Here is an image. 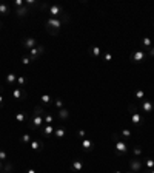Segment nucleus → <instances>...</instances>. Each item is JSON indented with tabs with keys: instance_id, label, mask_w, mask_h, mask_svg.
I'll list each match as a JSON object with an SVG mask.
<instances>
[{
	"instance_id": "nucleus-1",
	"label": "nucleus",
	"mask_w": 154,
	"mask_h": 173,
	"mask_svg": "<svg viewBox=\"0 0 154 173\" xmlns=\"http://www.w3.org/2000/svg\"><path fill=\"white\" fill-rule=\"evenodd\" d=\"M69 20V17L65 14L63 17H60V19H54V17H49V19L46 20V25H45V28H46V31L52 36H57L59 31L62 30V26L65 25V22Z\"/></svg>"
},
{
	"instance_id": "nucleus-2",
	"label": "nucleus",
	"mask_w": 154,
	"mask_h": 173,
	"mask_svg": "<svg viewBox=\"0 0 154 173\" xmlns=\"http://www.w3.org/2000/svg\"><path fill=\"white\" fill-rule=\"evenodd\" d=\"M113 141H114V154L116 156H123V154L128 153V144L126 141L120 139L119 134H113Z\"/></svg>"
},
{
	"instance_id": "nucleus-3",
	"label": "nucleus",
	"mask_w": 154,
	"mask_h": 173,
	"mask_svg": "<svg viewBox=\"0 0 154 173\" xmlns=\"http://www.w3.org/2000/svg\"><path fill=\"white\" fill-rule=\"evenodd\" d=\"M128 113L131 114V124L133 125H136V127H140V125H143V122H145V119L137 113V107H136L134 104H130L128 105Z\"/></svg>"
},
{
	"instance_id": "nucleus-4",
	"label": "nucleus",
	"mask_w": 154,
	"mask_h": 173,
	"mask_svg": "<svg viewBox=\"0 0 154 173\" xmlns=\"http://www.w3.org/2000/svg\"><path fill=\"white\" fill-rule=\"evenodd\" d=\"M45 125V121H43V114H32L31 119H28V127L31 130H37V128H42Z\"/></svg>"
},
{
	"instance_id": "nucleus-5",
	"label": "nucleus",
	"mask_w": 154,
	"mask_h": 173,
	"mask_svg": "<svg viewBox=\"0 0 154 173\" xmlns=\"http://www.w3.org/2000/svg\"><path fill=\"white\" fill-rule=\"evenodd\" d=\"M49 16L54 17V19H60V17L65 16V10H63V6L62 5H51L49 6Z\"/></svg>"
},
{
	"instance_id": "nucleus-6",
	"label": "nucleus",
	"mask_w": 154,
	"mask_h": 173,
	"mask_svg": "<svg viewBox=\"0 0 154 173\" xmlns=\"http://www.w3.org/2000/svg\"><path fill=\"white\" fill-rule=\"evenodd\" d=\"M145 59H147V53L143 50H136L131 54V62H134V63H142Z\"/></svg>"
},
{
	"instance_id": "nucleus-7",
	"label": "nucleus",
	"mask_w": 154,
	"mask_h": 173,
	"mask_svg": "<svg viewBox=\"0 0 154 173\" xmlns=\"http://www.w3.org/2000/svg\"><path fill=\"white\" fill-rule=\"evenodd\" d=\"M28 53H29L31 60H37V59L42 56V54L45 53V47H43V45H37V47L32 48V50H29Z\"/></svg>"
},
{
	"instance_id": "nucleus-8",
	"label": "nucleus",
	"mask_w": 154,
	"mask_h": 173,
	"mask_svg": "<svg viewBox=\"0 0 154 173\" xmlns=\"http://www.w3.org/2000/svg\"><path fill=\"white\" fill-rule=\"evenodd\" d=\"M140 108H142V111H145V113H151L154 110V104L151 102V99H142Z\"/></svg>"
},
{
	"instance_id": "nucleus-9",
	"label": "nucleus",
	"mask_w": 154,
	"mask_h": 173,
	"mask_svg": "<svg viewBox=\"0 0 154 173\" xmlns=\"http://www.w3.org/2000/svg\"><path fill=\"white\" fill-rule=\"evenodd\" d=\"M130 167H131V172L140 173L142 169H143V162H142L140 159H131V161H130Z\"/></svg>"
},
{
	"instance_id": "nucleus-10",
	"label": "nucleus",
	"mask_w": 154,
	"mask_h": 173,
	"mask_svg": "<svg viewBox=\"0 0 154 173\" xmlns=\"http://www.w3.org/2000/svg\"><path fill=\"white\" fill-rule=\"evenodd\" d=\"M22 45L29 51V50H32V48L37 47V39H35V37H26V39L22 40Z\"/></svg>"
},
{
	"instance_id": "nucleus-11",
	"label": "nucleus",
	"mask_w": 154,
	"mask_h": 173,
	"mask_svg": "<svg viewBox=\"0 0 154 173\" xmlns=\"http://www.w3.org/2000/svg\"><path fill=\"white\" fill-rule=\"evenodd\" d=\"M13 97L17 99V101H22V99L26 97V91H25L23 88H20V87H15L14 91H13Z\"/></svg>"
},
{
	"instance_id": "nucleus-12",
	"label": "nucleus",
	"mask_w": 154,
	"mask_h": 173,
	"mask_svg": "<svg viewBox=\"0 0 154 173\" xmlns=\"http://www.w3.org/2000/svg\"><path fill=\"white\" fill-rule=\"evenodd\" d=\"M82 148H83L85 151H93V150H94V142H93L91 139H88V138L82 139Z\"/></svg>"
},
{
	"instance_id": "nucleus-13",
	"label": "nucleus",
	"mask_w": 154,
	"mask_h": 173,
	"mask_svg": "<svg viewBox=\"0 0 154 173\" xmlns=\"http://www.w3.org/2000/svg\"><path fill=\"white\" fill-rule=\"evenodd\" d=\"M42 134L43 136H46V138H49V136H54V125H46L45 124L43 127H42Z\"/></svg>"
},
{
	"instance_id": "nucleus-14",
	"label": "nucleus",
	"mask_w": 154,
	"mask_h": 173,
	"mask_svg": "<svg viewBox=\"0 0 154 173\" xmlns=\"http://www.w3.org/2000/svg\"><path fill=\"white\" fill-rule=\"evenodd\" d=\"M29 147H31L34 151H40V150H43V142H42L40 139H34V141L29 142Z\"/></svg>"
},
{
	"instance_id": "nucleus-15",
	"label": "nucleus",
	"mask_w": 154,
	"mask_h": 173,
	"mask_svg": "<svg viewBox=\"0 0 154 173\" xmlns=\"http://www.w3.org/2000/svg\"><path fill=\"white\" fill-rule=\"evenodd\" d=\"M65 134H66V128L63 125H59L57 128H54V136H56L57 139H62Z\"/></svg>"
},
{
	"instance_id": "nucleus-16",
	"label": "nucleus",
	"mask_w": 154,
	"mask_h": 173,
	"mask_svg": "<svg viewBox=\"0 0 154 173\" xmlns=\"http://www.w3.org/2000/svg\"><path fill=\"white\" fill-rule=\"evenodd\" d=\"M28 14H29V8L26 5H23V6H20V8H17V10H15V16L17 17H25Z\"/></svg>"
},
{
	"instance_id": "nucleus-17",
	"label": "nucleus",
	"mask_w": 154,
	"mask_h": 173,
	"mask_svg": "<svg viewBox=\"0 0 154 173\" xmlns=\"http://www.w3.org/2000/svg\"><path fill=\"white\" fill-rule=\"evenodd\" d=\"M88 53L91 54V56H94V57H100L102 54H103L100 47H89V48H88Z\"/></svg>"
},
{
	"instance_id": "nucleus-18",
	"label": "nucleus",
	"mask_w": 154,
	"mask_h": 173,
	"mask_svg": "<svg viewBox=\"0 0 154 173\" xmlns=\"http://www.w3.org/2000/svg\"><path fill=\"white\" fill-rule=\"evenodd\" d=\"M57 116H59L60 121H65V119L69 117V111L66 110V108H60V110H57Z\"/></svg>"
},
{
	"instance_id": "nucleus-19",
	"label": "nucleus",
	"mask_w": 154,
	"mask_h": 173,
	"mask_svg": "<svg viewBox=\"0 0 154 173\" xmlns=\"http://www.w3.org/2000/svg\"><path fill=\"white\" fill-rule=\"evenodd\" d=\"M72 170L82 172L83 170V161H80V159H74V161H72Z\"/></svg>"
},
{
	"instance_id": "nucleus-20",
	"label": "nucleus",
	"mask_w": 154,
	"mask_h": 173,
	"mask_svg": "<svg viewBox=\"0 0 154 173\" xmlns=\"http://www.w3.org/2000/svg\"><path fill=\"white\" fill-rule=\"evenodd\" d=\"M151 47H153L151 37H143V39H142V50L145 51V50H148V48H151Z\"/></svg>"
},
{
	"instance_id": "nucleus-21",
	"label": "nucleus",
	"mask_w": 154,
	"mask_h": 173,
	"mask_svg": "<svg viewBox=\"0 0 154 173\" xmlns=\"http://www.w3.org/2000/svg\"><path fill=\"white\" fill-rule=\"evenodd\" d=\"M17 82V76L14 74V73H10V74H6V84L8 85H14Z\"/></svg>"
},
{
	"instance_id": "nucleus-22",
	"label": "nucleus",
	"mask_w": 154,
	"mask_h": 173,
	"mask_svg": "<svg viewBox=\"0 0 154 173\" xmlns=\"http://www.w3.org/2000/svg\"><path fill=\"white\" fill-rule=\"evenodd\" d=\"M51 99H52V97H51L49 94H42V96H40V102L45 104V105H52Z\"/></svg>"
},
{
	"instance_id": "nucleus-23",
	"label": "nucleus",
	"mask_w": 154,
	"mask_h": 173,
	"mask_svg": "<svg viewBox=\"0 0 154 173\" xmlns=\"http://www.w3.org/2000/svg\"><path fill=\"white\" fill-rule=\"evenodd\" d=\"M10 14V6L6 3H0V16H8Z\"/></svg>"
},
{
	"instance_id": "nucleus-24",
	"label": "nucleus",
	"mask_w": 154,
	"mask_h": 173,
	"mask_svg": "<svg viewBox=\"0 0 154 173\" xmlns=\"http://www.w3.org/2000/svg\"><path fill=\"white\" fill-rule=\"evenodd\" d=\"M43 121H45V124H46V125H52L54 117H52V114H49V113L45 111V117H43Z\"/></svg>"
},
{
	"instance_id": "nucleus-25",
	"label": "nucleus",
	"mask_w": 154,
	"mask_h": 173,
	"mask_svg": "<svg viewBox=\"0 0 154 173\" xmlns=\"http://www.w3.org/2000/svg\"><path fill=\"white\" fill-rule=\"evenodd\" d=\"M15 121L17 122H25L26 121V113H15Z\"/></svg>"
},
{
	"instance_id": "nucleus-26",
	"label": "nucleus",
	"mask_w": 154,
	"mask_h": 173,
	"mask_svg": "<svg viewBox=\"0 0 154 173\" xmlns=\"http://www.w3.org/2000/svg\"><path fill=\"white\" fill-rule=\"evenodd\" d=\"M25 84H26V77H25V76H19V77H17V87L23 88Z\"/></svg>"
},
{
	"instance_id": "nucleus-27",
	"label": "nucleus",
	"mask_w": 154,
	"mask_h": 173,
	"mask_svg": "<svg viewBox=\"0 0 154 173\" xmlns=\"http://www.w3.org/2000/svg\"><path fill=\"white\" fill-rule=\"evenodd\" d=\"M102 56H103V62H111L113 60V54L110 51H105Z\"/></svg>"
},
{
	"instance_id": "nucleus-28",
	"label": "nucleus",
	"mask_w": 154,
	"mask_h": 173,
	"mask_svg": "<svg viewBox=\"0 0 154 173\" xmlns=\"http://www.w3.org/2000/svg\"><path fill=\"white\" fill-rule=\"evenodd\" d=\"M143 164H145V166H147L150 170H153V169H154V159H151V158L145 159V162H143Z\"/></svg>"
},
{
	"instance_id": "nucleus-29",
	"label": "nucleus",
	"mask_w": 154,
	"mask_h": 173,
	"mask_svg": "<svg viewBox=\"0 0 154 173\" xmlns=\"http://www.w3.org/2000/svg\"><path fill=\"white\" fill-rule=\"evenodd\" d=\"M20 139H22V142H23V144H29V142L32 141V139H31V134H28V133H25Z\"/></svg>"
},
{
	"instance_id": "nucleus-30",
	"label": "nucleus",
	"mask_w": 154,
	"mask_h": 173,
	"mask_svg": "<svg viewBox=\"0 0 154 173\" xmlns=\"http://www.w3.org/2000/svg\"><path fill=\"white\" fill-rule=\"evenodd\" d=\"M134 96H136V99H143L145 97V91H143V90H137V91L134 93Z\"/></svg>"
},
{
	"instance_id": "nucleus-31",
	"label": "nucleus",
	"mask_w": 154,
	"mask_h": 173,
	"mask_svg": "<svg viewBox=\"0 0 154 173\" xmlns=\"http://www.w3.org/2000/svg\"><path fill=\"white\" fill-rule=\"evenodd\" d=\"M133 153H134V156H140V154H142V147L136 145V147L133 148Z\"/></svg>"
},
{
	"instance_id": "nucleus-32",
	"label": "nucleus",
	"mask_w": 154,
	"mask_h": 173,
	"mask_svg": "<svg viewBox=\"0 0 154 173\" xmlns=\"http://www.w3.org/2000/svg\"><path fill=\"white\" fill-rule=\"evenodd\" d=\"M31 62H32V60H31V57H28V56H23V57H22V65H25V67L29 65Z\"/></svg>"
},
{
	"instance_id": "nucleus-33",
	"label": "nucleus",
	"mask_w": 154,
	"mask_h": 173,
	"mask_svg": "<svg viewBox=\"0 0 154 173\" xmlns=\"http://www.w3.org/2000/svg\"><path fill=\"white\" fill-rule=\"evenodd\" d=\"M120 136H125V138H131V130L123 128V130L120 131Z\"/></svg>"
},
{
	"instance_id": "nucleus-34",
	"label": "nucleus",
	"mask_w": 154,
	"mask_h": 173,
	"mask_svg": "<svg viewBox=\"0 0 154 173\" xmlns=\"http://www.w3.org/2000/svg\"><path fill=\"white\" fill-rule=\"evenodd\" d=\"M54 105L57 107V110H60V108H63V102H62V99H60V97H57L56 101H54Z\"/></svg>"
},
{
	"instance_id": "nucleus-35",
	"label": "nucleus",
	"mask_w": 154,
	"mask_h": 173,
	"mask_svg": "<svg viewBox=\"0 0 154 173\" xmlns=\"http://www.w3.org/2000/svg\"><path fill=\"white\" fill-rule=\"evenodd\" d=\"M25 5V2L23 0H14V8L17 10V8H20V6H23Z\"/></svg>"
},
{
	"instance_id": "nucleus-36",
	"label": "nucleus",
	"mask_w": 154,
	"mask_h": 173,
	"mask_svg": "<svg viewBox=\"0 0 154 173\" xmlns=\"http://www.w3.org/2000/svg\"><path fill=\"white\" fill-rule=\"evenodd\" d=\"M85 136H86V131H85V130H79V131H77V138H79V139H85Z\"/></svg>"
},
{
	"instance_id": "nucleus-37",
	"label": "nucleus",
	"mask_w": 154,
	"mask_h": 173,
	"mask_svg": "<svg viewBox=\"0 0 154 173\" xmlns=\"http://www.w3.org/2000/svg\"><path fill=\"white\" fill-rule=\"evenodd\" d=\"M8 159V154H6V151H3V150H0V161H6Z\"/></svg>"
},
{
	"instance_id": "nucleus-38",
	"label": "nucleus",
	"mask_w": 154,
	"mask_h": 173,
	"mask_svg": "<svg viewBox=\"0 0 154 173\" xmlns=\"http://www.w3.org/2000/svg\"><path fill=\"white\" fill-rule=\"evenodd\" d=\"M148 54L151 57H154V47H151V48H148Z\"/></svg>"
},
{
	"instance_id": "nucleus-39",
	"label": "nucleus",
	"mask_w": 154,
	"mask_h": 173,
	"mask_svg": "<svg viewBox=\"0 0 154 173\" xmlns=\"http://www.w3.org/2000/svg\"><path fill=\"white\" fill-rule=\"evenodd\" d=\"M11 172V164H6V169H5V173Z\"/></svg>"
},
{
	"instance_id": "nucleus-40",
	"label": "nucleus",
	"mask_w": 154,
	"mask_h": 173,
	"mask_svg": "<svg viewBox=\"0 0 154 173\" xmlns=\"http://www.w3.org/2000/svg\"><path fill=\"white\" fill-rule=\"evenodd\" d=\"M26 173H35V170L34 169H28V170H26Z\"/></svg>"
},
{
	"instance_id": "nucleus-41",
	"label": "nucleus",
	"mask_w": 154,
	"mask_h": 173,
	"mask_svg": "<svg viewBox=\"0 0 154 173\" xmlns=\"http://www.w3.org/2000/svg\"><path fill=\"white\" fill-rule=\"evenodd\" d=\"M2 105H3V96L0 94V107H2Z\"/></svg>"
},
{
	"instance_id": "nucleus-42",
	"label": "nucleus",
	"mask_w": 154,
	"mask_h": 173,
	"mask_svg": "<svg viewBox=\"0 0 154 173\" xmlns=\"http://www.w3.org/2000/svg\"><path fill=\"white\" fill-rule=\"evenodd\" d=\"M2 169H3V161H0V173H2Z\"/></svg>"
},
{
	"instance_id": "nucleus-43",
	"label": "nucleus",
	"mask_w": 154,
	"mask_h": 173,
	"mask_svg": "<svg viewBox=\"0 0 154 173\" xmlns=\"http://www.w3.org/2000/svg\"><path fill=\"white\" fill-rule=\"evenodd\" d=\"M145 173H154V170H150V172H145Z\"/></svg>"
},
{
	"instance_id": "nucleus-44",
	"label": "nucleus",
	"mask_w": 154,
	"mask_h": 173,
	"mask_svg": "<svg viewBox=\"0 0 154 173\" xmlns=\"http://www.w3.org/2000/svg\"><path fill=\"white\" fill-rule=\"evenodd\" d=\"M114 173H122V172H119V170H117V172H114Z\"/></svg>"
},
{
	"instance_id": "nucleus-45",
	"label": "nucleus",
	"mask_w": 154,
	"mask_h": 173,
	"mask_svg": "<svg viewBox=\"0 0 154 173\" xmlns=\"http://www.w3.org/2000/svg\"><path fill=\"white\" fill-rule=\"evenodd\" d=\"M0 30H2V25H0Z\"/></svg>"
},
{
	"instance_id": "nucleus-46",
	"label": "nucleus",
	"mask_w": 154,
	"mask_h": 173,
	"mask_svg": "<svg viewBox=\"0 0 154 173\" xmlns=\"http://www.w3.org/2000/svg\"><path fill=\"white\" fill-rule=\"evenodd\" d=\"M130 173H134V172H130Z\"/></svg>"
}]
</instances>
